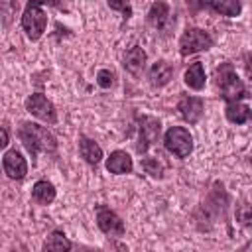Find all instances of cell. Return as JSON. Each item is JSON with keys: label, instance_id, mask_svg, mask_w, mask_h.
Instances as JSON below:
<instances>
[{"label": "cell", "instance_id": "20", "mask_svg": "<svg viewBox=\"0 0 252 252\" xmlns=\"http://www.w3.org/2000/svg\"><path fill=\"white\" fill-rule=\"evenodd\" d=\"M71 248H73L71 240L61 230H53L43 242V250H71Z\"/></svg>", "mask_w": 252, "mask_h": 252}, {"label": "cell", "instance_id": "9", "mask_svg": "<svg viewBox=\"0 0 252 252\" xmlns=\"http://www.w3.org/2000/svg\"><path fill=\"white\" fill-rule=\"evenodd\" d=\"M148 24L158 32H167L173 26V16L165 0H156L148 10Z\"/></svg>", "mask_w": 252, "mask_h": 252}, {"label": "cell", "instance_id": "18", "mask_svg": "<svg viewBox=\"0 0 252 252\" xmlns=\"http://www.w3.org/2000/svg\"><path fill=\"white\" fill-rule=\"evenodd\" d=\"M224 116H226L228 122H232V124H246V122L252 118V110H250L246 104H242L240 100H234V102H226Z\"/></svg>", "mask_w": 252, "mask_h": 252}, {"label": "cell", "instance_id": "24", "mask_svg": "<svg viewBox=\"0 0 252 252\" xmlns=\"http://www.w3.org/2000/svg\"><path fill=\"white\" fill-rule=\"evenodd\" d=\"M106 4H108L110 10H114V12H122L124 20H128V18L132 16V6H130L128 0H106Z\"/></svg>", "mask_w": 252, "mask_h": 252}, {"label": "cell", "instance_id": "11", "mask_svg": "<svg viewBox=\"0 0 252 252\" xmlns=\"http://www.w3.org/2000/svg\"><path fill=\"white\" fill-rule=\"evenodd\" d=\"M177 110H179V114H181V118H183L185 122L197 124V122L201 120V116H203L205 102H203V98H199V96H189V94H185V96L179 98Z\"/></svg>", "mask_w": 252, "mask_h": 252}, {"label": "cell", "instance_id": "21", "mask_svg": "<svg viewBox=\"0 0 252 252\" xmlns=\"http://www.w3.org/2000/svg\"><path fill=\"white\" fill-rule=\"evenodd\" d=\"M142 169L148 173V175H152V177H156V179H161L163 177V163L158 159V158H142Z\"/></svg>", "mask_w": 252, "mask_h": 252}, {"label": "cell", "instance_id": "10", "mask_svg": "<svg viewBox=\"0 0 252 252\" xmlns=\"http://www.w3.org/2000/svg\"><path fill=\"white\" fill-rule=\"evenodd\" d=\"M2 167H4V173L10 177V179H24L28 175V161L26 158L18 152V150H8L4 152L2 156Z\"/></svg>", "mask_w": 252, "mask_h": 252}, {"label": "cell", "instance_id": "16", "mask_svg": "<svg viewBox=\"0 0 252 252\" xmlns=\"http://www.w3.org/2000/svg\"><path fill=\"white\" fill-rule=\"evenodd\" d=\"M183 83H185L189 89H193V91L205 89L207 77H205V67H203L201 61H195V63H191V65L185 69V73H183Z\"/></svg>", "mask_w": 252, "mask_h": 252}, {"label": "cell", "instance_id": "26", "mask_svg": "<svg viewBox=\"0 0 252 252\" xmlns=\"http://www.w3.org/2000/svg\"><path fill=\"white\" fill-rule=\"evenodd\" d=\"M0 146H2V148L8 146V130H6V128H2V142H0Z\"/></svg>", "mask_w": 252, "mask_h": 252}, {"label": "cell", "instance_id": "13", "mask_svg": "<svg viewBox=\"0 0 252 252\" xmlns=\"http://www.w3.org/2000/svg\"><path fill=\"white\" fill-rule=\"evenodd\" d=\"M171 77H173V67H171V63H167L165 59H158V61L150 67V71H148L150 85L156 87V89L165 87V85L171 81Z\"/></svg>", "mask_w": 252, "mask_h": 252}, {"label": "cell", "instance_id": "4", "mask_svg": "<svg viewBox=\"0 0 252 252\" xmlns=\"http://www.w3.org/2000/svg\"><path fill=\"white\" fill-rule=\"evenodd\" d=\"M213 43H215V37L209 32H205L201 28H187L179 37V53L183 57H187V55L211 49Z\"/></svg>", "mask_w": 252, "mask_h": 252}, {"label": "cell", "instance_id": "2", "mask_svg": "<svg viewBox=\"0 0 252 252\" xmlns=\"http://www.w3.org/2000/svg\"><path fill=\"white\" fill-rule=\"evenodd\" d=\"M43 2L45 0H28L22 12V30L32 41H37L47 28V14L43 10Z\"/></svg>", "mask_w": 252, "mask_h": 252}, {"label": "cell", "instance_id": "25", "mask_svg": "<svg viewBox=\"0 0 252 252\" xmlns=\"http://www.w3.org/2000/svg\"><path fill=\"white\" fill-rule=\"evenodd\" d=\"M244 71H246L248 79L252 81V53H246L244 55Z\"/></svg>", "mask_w": 252, "mask_h": 252}, {"label": "cell", "instance_id": "19", "mask_svg": "<svg viewBox=\"0 0 252 252\" xmlns=\"http://www.w3.org/2000/svg\"><path fill=\"white\" fill-rule=\"evenodd\" d=\"M211 8L220 14V16H228V18H236L242 12V4L240 0H211Z\"/></svg>", "mask_w": 252, "mask_h": 252}, {"label": "cell", "instance_id": "6", "mask_svg": "<svg viewBox=\"0 0 252 252\" xmlns=\"http://www.w3.org/2000/svg\"><path fill=\"white\" fill-rule=\"evenodd\" d=\"M159 134H161V122H159L158 118L148 116V114L140 116V118H138V142H136V152H138L140 156H144V154L150 150V146H152L154 142H158Z\"/></svg>", "mask_w": 252, "mask_h": 252}, {"label": "cell", "instance_id": "7", "mask_svg": "<svg viewBox=\"0 0 252 252\" xmlns=\"http://www.w3.org/2000/svg\"><path fill=\"white\" fill-rule=\"evenodd\" d=\"M26 110L32 116H35V118H39V120H43L47 124H55L57 122V110H55L53 102L43 93H32L26 98Z\"/></svg>", "mask_w": 252, "mask_h": 252}, {"label": "cell", "instance_id": "23", "mask_svg": "<svg viewBox=\"0 0 252 252\" xmlns=\"http://www.w3.org/2000/svg\"><path fill=\"white\" fill-rule=\"evenodd\" d=\"M114 81H116V75H114L110 69H100V71L96 73V85H98L100 89H110V87L114 85Z\"/></svg>", "mask_w": 252, "mask_h": 252}, {"label": "cell", "instance_id": "5", "mask_svg": "<svg viewBox=\"0 0 252 252\" xmlns=\"http://www.w3.org/2000/svg\"><path fill=\"white\" fill-rule=\"evenodd\" d=\"M163 146L175 158L185 159L193 152V136L183 126H171L163 136Z\"/></svg>", "mask_w": 252, "mask_h": 252}, {"label": "cell", "instance_id": "15", "mask_svg": "<svg viewBox=\"0 0 252 252\" xmlns=\"http://www.w3.org/2000/svg\"><path fill=\"white\" fill-rule=\"evenodd\" d=\"M79 154H81V158L89 165H98L100 159H102V148L94 140H91L87 136H81L79 138Z\"/></svg>", "mask_w": 252, "mask_h": 252}, {"label": "cell", "instance_id": "3", "mask_svg": "<svg viewBox=\"0 0 252 252\" xmlns=\"http://www.w3.org/2000/svg\"><path fill=\"white\" fill-rule=\"evenodd\" d=\"M215 77H217V87L220 91V96L226 102H234V100H240L242 96H246V87L240 81V77L236 75L232 63H222L217 69Z\"/></svg>", "mask_w": 252, "mask_h": 252}, {"label": "cell", "instance_id": "8", "mask_svg": "<svg viewBox=\"0 0 252 252\" xmlns=\"http://www.w3.org/2000/svg\"><path fill=\"white\" fill-rule=\"evenodd\" d=\"M96 224L98 228L110 236V238H120L124 236L126 232V226H124V220L106 205H98L96 207Z\"/></svg>", "mask_w": 252, "mask_h": 252}, {"label": "cell", "instance_id": "17", "mask_svg": "<svg viewBox=\"0 0 252 252\" xmlns=\"http://www.w3.org/2000/svg\"><path fill=\"white\" fill-rule=\"evenodd\" d=\"M32 199L37 203V205H49L55 201V187L51 181L47 179H39L33 183L32 187Z\"/></svg>", "mask_w": 252, "mask_h": 252}, {"label": "cell", "instance_id": "14", "mask_svg": "<svg viewBox=\"0 0 252 252\" xmlns=\"http://www.w3.org/2000/svg\"><path fill=\"white\" fill-rule=\"evenodd\" d=\"M106 169L114 175H124V173H132L134 169V161L130 158V154L122 152V150H114L108 158H106Z\"/></svg>", "mask_w": 252, "mask_h": 252}, {"label": "cell", "instance_id": "22", "mask_svg": "<svg viewBox=\"0 0 252 252\" xmlns=\"http://www.w3.org/2000/svg\"><path fill=\"white\" fill-rule=\"evenodd\" d=\"M234 217H236V220H238L240 224H244V226L252 224V205H248V203H240V205H236V209H234Z\"/></svg>", "mask_w": 252, "mask_h": 252}, {"label": "cell", "instance_id": "1", "mask_svg": "<svg viewBox=\"0 0 252 252\" xmlns=\"http://www.w3.org/2000/svg\"><path fill=\"white\" fill-rule=\"evenodd\" d=\"M18 138L24 144V148L28 150L33 163H35L39 152H45V154L57 152V138L45 126H39L35 122H22L18 128Z\"/></svg>", "mask_w": 252, "mask_h": 252}, {"label": "cell", "instance_id": "12", "mask_svg": "<svg viewBox=\"0 0 252 252\" xmlns=\"http://www.w3.org/2000/svg\"><path fill=\"white\" fill-rule=\"evenodd\" d=\"M146 61H148V55H146V51L140 47V45H134V47H130L126 53H124V69L130 73V75H134V77H140L142 73H144V69H146Z\"/></svg>", "mask_w": 252, "mask_h": 252}]
</instances>
